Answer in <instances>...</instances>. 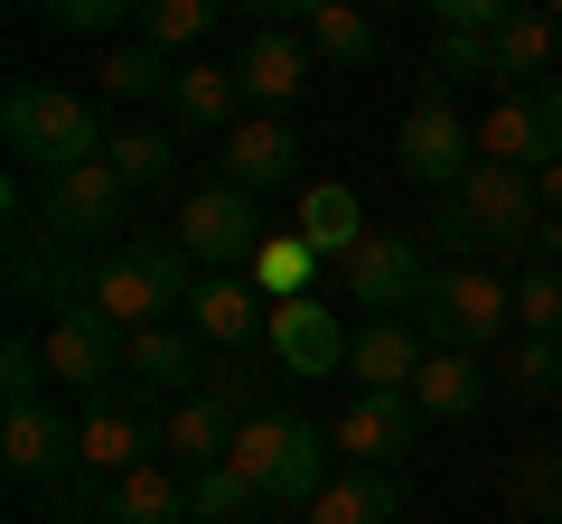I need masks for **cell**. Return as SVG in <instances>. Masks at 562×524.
<instances>
[{"mask_svg": "<svg viewBox=\"0 0 562 524\" xmlns=\"http://www.w3.org/2000/svg\"><path fill=\"white\" fill-rule=\"evenodd\" d=\"M198 282L206 272L188 262L179 235H122L113 253H103V272H94V309L122 338H140V328H169V309H188Z\"/></svg>", "mask_w": 562, "mask_h": 524, "instance_id": "obj_1", "label": "cell"}, {"mask_svg": "<svg viewBox=\"0 0 562 524\" xmlns=\"http://www.w3.org/2000/svg\"><path fill=\"white\" fill-rule=\"evenodd\" d=\"M0 141H10V160H20V169L66 179V169L103 160V141H113V132H103L94 103L66 94V84H10V94H0Z\"/></svg>", "mask_w": 562, "mask_h": 524, "instance_id": "obj_2", "label": "cell"}, {"mask_svg": "<svg viewBox=\"0 0 562 524\" xmlns=\"http://www.w3.org/2000/svg\"><path fill=\"white\" fill-rule=\"evenodd\" d=\"M235 468L262 505H319L328 497V431H310L301 412H272V422H244L235 431Z\"/></svg>", "mask_w": 562, "mask_h": 524, "instance_id": "obj_3", "label": "cell"}, {"mask_svg": "<svg viewBox=\"0 0 562 524\" xmlns=\"http://www.w3.org/2000/svg\"><path fill=\"white\" fill-rule=\"evenodd\" d=\"M506 319H516V291L497 282V272H479V262H450V272H431V291H422L413 328L431 346H460V356H479L487 338H506Z\"/></svg>", "mask_w": 562, "mask_h": 524, "instance_id": "obj_4", "label": "cell"}, {"mask_svg": "<svg viewBox=\"0 0 562 524\" xmlns=\"http://www.w3.org/2000/svg\"><path fill=\"white\" fill-rule=\"evenodd\" d=\"M179 243H188L198 272H254V253L272 235H262L254 197H244L235 179H206V187H188V197H179Z\"/></svg>", "mask_w": 562, "mask_h": 524, "instance_id": "obj_5", "label": "cell"}, {"mask_svg": "<svg viewBox=\"0 0 562 524\" xmlns=\"http://www.w3.org/2000/svg\"><path fill=\"white\" fill-rule=\"evenodd\" d=\"M479 160L497 169H525V179H543V169L562 160V84H525V94H497V113L479 122Z\"/></svg>", "mask_w": 562, "mask_h": 524, "instance_id": "obj_6", "label": "cell"}, {"mask_svg": "<svg viewBox=\"0 0 562 524\" xmlns=\"http://www.w3.org/2000/svg\"><path fill=\"white\" fill-rule=\"evenodd\" d=\"M169 449V422H150V384H103L85 412V468L94 478H132Z\"/></svg>", "mask_w": 562, "mask_h": 524, "instance_id": "obj_7", "label": "cell"}, {"mask_svg": "<svg viewBox=\"0 0 562 524\" xmlns=\"http://www.w3.org/2000/svg\"><path fill=\"white\" fill-rule=\"evenodd\" d=\"M338 291L366 309V319H413L422 291H431V262H422L413 235H366L357 253L338 262Z\"/></svg>", "mask_w": 562, "mask_h": 524, "instance_id": "obj_8", "label": "cell"}, {"mask_svg": "<svg viewBox=\"0 0 562 524\" xmlns=\"http://www.w3.org/2000/svg\"><path fill=\"white\" fill-rule=\"evenodd\" d=\"M394 169H403L413 187H441V197H460V187H469V169H479V132H469V122L450 113L441 94H422L413 113H403Z\"/></svg>", "mask_w": 562, "mask_h": 524, "instance_id": "obj_9", "label": "cell"}, {"mask_svg": "<svg viewBox=\"0 0 562 524\" xmlns=\"http://www.w3.org/2000/svg\"><path fill=\"white\" fill-rule=\"evenodd\" d=\"M94 272L103 262H76V243H57L47 225H20L10 235V300L20 309H47V319L94 309Z\"/></svg>", "mask_w": 562, "mask_h": 524, "instance_id": "obj_10", "label": "cell"}, {"mask_svg": "<svg viewBox=\"0 0 562 524\" xmlns=\"http://www.w3.org/2000/svg\"><path fill=\"white\" fill-rule=\"evenodd\" d=\"M122 216H132V187H122L103 160H85V169H66V179L38 187V225H47L57 243H103V253H113V243H122Z\"/></svg>", "mask_w": 562, "mask_h": 524, "instance_id": "obj_11", "label": "cell"}, {"mask_svg": "<svg viewBox=\"0 0 562 524\" xmlns=\"http://www.w3.org/2000/svg\"><path fill=\"white\" fill-rule=\"evenodd\" d=\"M0 459H10L20 487H47V478H66V468H85V422H66L57 394H47V403H10L0 412Z\"/></svg>", "mask_w": 562, "mask_h": 524, "instance_id": "obj_12", "label": "cell"}, {"mask_svg": "<svg viewBox=\"0 0 562 524\" xmlns=\"http://www.w3.org/2000/svg\"><path fill=\"white\" fill-rule=\"evenodd\" d=\"M47 375L66 384V394H103V384H122V365H132V338H122L103 309H66V319H47Z\"/></svg>", "mask_w": 562, "mask_h": 524, "instance_id": "obj_13", "label": "cell"}, {"mask_svg": "<svg viewBox=\"0 0 562 524\" xmlns=\"http://www.w3.org/2000/svg\"><path fill=\"white\" fill-rule=\"evenodd\" d=\"M319 57H310V29H254V47L235 57V84L262 122H291V103L310 94Z\"/></svg>", "mask_w": 562, "mask_h": 524, "instance_id": "obj_14", "label": "cell"}, {"mask_svg": "<svg viewBox=\"0 0 562 524\" xmlns=\"http://www.w3.org/2000/svg\"><path fill=\"white\" fill-rule=\"evenodd\" d=\"M262 346H272V365L281 375H347V346H357V328L338 319L328 300H281L272 309V328H262Z\"/></svg>", "mask_w": 562, "mask_h": 524, "instance_id": "obj_15", "label": "cell"}, {"mask_svg": "<svg viewBox=\"0 0 562 524\" xmlns=\"http://www.w3.org/2000/svg\"><path fill=\"white\" fill-rule=\"evenodd\" d=\"M460 206L479 216V235L497 243V253H525V243H543V187L525 179V169L479 160V169H469V187H460Z\"/></svg>", "mask_w": 562, "mask_h": 524, "instance_id": "obj_16", "label": "cell"}, {"mask_svg": "<svg viewBox=\"0 0 562 524\" xmlns=\"http://www.w3.org/2000/svg\"><path fill=\"white\" fill-rule=\"evenodd\" d=\"M413 441H422V403L413 394H357V403L338 412L347 468H394V459H413Z\"/></svg>", "mask_w": 562, "mask_h": 524, "instance_id": "obj_17", "label": "cell"}, {"mask_svg": "<svg viewBox=\"0 0 562 524\" xmlns=\"http://www.w3.org/2000/svg\"><path fill=\"white\" fill-rule=\"evenodd\" d=\"M422 356H431V346H422L413 319H366L357 346H347V375H357V394H413Z\"/></svg>", "mask_w": 562, "mask_h": 524, "instance_id": "obj_18", "label": "cell"}, {"mask_svg": "<svg viewBox=\"0 0 562 524\" xmlns=\"http://www.w3.org/2000/svg\"><path fill=\"white\" fill-rule=\"evenodd\" d=\"M225 179L244 187V197H262V187H291L301 179V132H291V122H235V132H225Z\"/></svg>", "mask_w": 562, "mask_h": 524, "instance_id": "obj_19", "label": "cell"}, {"mask_svg": "<svg viewBox=\"0 0 562 524\" xmlns=\"http://www.w3.org/2000/svg\"><path fill=\"white\" fill-rule=\"evenodd\" d=\"M122 375L150 384V394H179V403H188V394H206V375H216V365H206V338H198V328H140Z\"/></svg>", "mask_w": 562, "mask_h": 524, "instance_id": "obj_20", "label": "cell"}, {"mask_svg": "<svg viewBox=\"0 0 562 524\" xmlns=\"http://www.w3.org/2000/svg\"><path fill=\"white\" fill-rule=\"evenodd\" d=\"M188 328H198L206 346H254L262 328H272V309H262L254 282H235V272H206V282L188 291Z\"/></svg>", "mask_w": 562, "mask_h": 524, "instance_id": "obj_21", "label": "cell"}, {"mask_svg": "<svg viewBox=\"0 0 562 524\" xmlns=\"http://www.w3.org/2000/svg\"><path fill=\"white\" fill-rule=\"evenodd\" d=\"M413 403H422V422H469V412L487 403L479 356H460V346H431V356H422V375H413Z\"/></svg>", "mask_w": 562, "mask_h": 524, "instance_id": "obj_22", "label": "cell"}, {"mask_svg": "<svg viewBox=\"0 0 562 524\" xmlns=\"http://www.w3.org/2000/svg\"><path fill=\"white\" fill-rule=\"evenodd\" d=\"M160 422H169V459H188V468H225L235 459V431H244L216 394H188V403H169Z\"/></svg>", "mask_w": 562, "mask_h": 524, "instance_id": "obj_23", "label": "cell"}, {"mask_svg": "<svg viewBox=\"0 0 562 524\" xmlns=\"http://www.w3.org/2000/svg\"><path fill=\"white\" fill-rule=\"evenodd\" d=\"M301 243L319 262H347L366 243V206H357V187H338V179H319V187H301Z\"/></svg>", "mask_w": 562, "mask_h": 524, "instance_id": "obj_24", "label": "cell"}, {"mask_svg": "<svg viewBox=\"0 0 562 524\" xmlns=\"http://www.w3.org/2000/svg\"><path fill=\"white\" fill-rule=\"evenodd\" d=\"M235 103H244V84H235V66H216V57H188L179 84H169V113H179L188 132H235Z\"/></svg>", "mask_w": 562, "mask_h": 524, "instance_id": "obj_25", "label": "cell"}, {"mask_svg": "<svg viewBox=\"0 0 562 524\" xmlns=\"http://www.w3.org/2000/svg\"><path fill=\"white\" fill-rule=\"evenodd\" d=\"M394 515H403L394 468H347V478H328V497L310 505V524H394Z\"/></svg>", "mask_w": 562, "mask_h": 524, "instance_id": "obj_26", "label": "cell"}, {"mask_svg": "<svg viewBox=\"0 0 562 524\" xmlns=\"http://www.w3.org/2000/svg\"><path fill=\"white\" fill-rule=\"evenodd\" d=\"M553 10H516V20L497 29V84L506 94H525V84H543V66H553Z\"/></svg>", "mask_w": 562, "mask_h": 524, "instance_id": "obj_27", "label": "cell"}, {"mask_svg": "<svg viewBox=\"0 0 562 524\" xmlns=\"http://www.w3.org/2000/svg\"><path fill=\"white\" fill-rule=\"evenodd\" d=\"M103 515H113V524H179L188 515V478H169V468L150 459V468H132V478H113Z\"/></svg>", "mask_w": 562, "mask_h": 524, "instance_id": "obj_28", "label": "cell"}, {"mask_svg": "<svg viewBox=\"0 0 562 524\" xmlns=\"http://www.w3.org/2000/svg\"><path fill=\"white\" fill-rule=\"evenodd\" d=\"M94 76H103V94H113V103H150V94H169V84H179V57H160L150 38H122Z\"/></svg>", "mask_w": 562, "mask_h": 524, "instance_id": "obj_29", "label": "cell"}, {"mask_svg": "<svg viewBox=\"0 0 562 524\" xmlns=\"http://www.w3.org/2000/svg\"><path fill=\"white\" fill-rule=\"evenodd\" d=\"M216 20H225V0H150V10H140V38L160 47V57H179V47L216 38Z\"/></svg>", "mask_w": 562, "mask_h": 524, "instance_id": "obj_30", "label": "cell"}, {"mask_svg": "<svg viewBox=\"0 0 562 524\" xmlns=\"http://www.w3.org/2000/svg\"><path fill=\"white\" fill-rule=\"evenodd\" d=\"M506 497H516L525 524H562V449H525V459H506Z\"/></svg>", "mask_w": 562, "mask_h": 524, "instance_id": "obj_31", "label": "cell"}, {"mask_svg": "<svg viewBox=\"0 0 562 524\" xmlns=\"http://www.w3.org/2000/svg\"><path fill=\"white\" fill-rule=\"evenodd\" d=\"M310 282H319V253H310V243L301 235H272V243H262V253H254V291H262V300H310Z\"/></svg>", "mask_w": 562, "mask_h": 524, "instance_id": "obj_32", "label": "cell"}, {"mask_svg": "<svg viewBox=\"0 0 562 524\" xmlns=\"http://www.w3.org/2000/svg\"><path fill=\"white\" fill-rule=\"evenodd\" d=\"M254 487H244V468L225 459V468H188V524H244L254 515Z\"/></svg>", "mask_w": 562, "mask_h": 524, "instance_id": "obj_33", "label": "cell"}, {"mask_svg": "<svg viewBox=\"0 0 562 524\" xmlns=\"http://www.w3.org/2000/svg\"><path fill=\"white\" fill-rule=\"evenodd\" d=\"M169 160H179V150H169V132H140V122H122L113 141H103V169H113L122 187H160Z\"/></svg>", "mask_w": 562, "mask_h": 524, "instance_id": "obj_34", "label": "cell"}, {"mask_svg": "<svg viewBox=\"0 0 562 524\" xmlns=\"http://www.w3.org/2000/svg\"><path fill=\"white\" fill-rule=\"evenodd\" d=\"M310 57L366 66V57H375V20H366V10H310Z\"/></svg>", "mask_w": 562, "mask_h": 524, "instance_id": "obj_35", "label": "cell"}, {"mask_svg": "<svg viewBox=\"0 0 562 524\" xmlns=\"http://www.w3.org/2000/svg\"><path fill=\"white\" fill-rule=\"evenodd\" d=\"M206 394H216L225 412H235V422H272V375H262V365H216V375H206Z\"/></svg>", "mask_w": 562, "mask_h": 524, "instance_id": "obj_36", "label": "cell"}, {"mask_svg": "<svg viewBox=\"0 0 562 524\" xmlns=\"http://www.w3.org/2000/svg\"><path fill=\"white\" fill-rule=\"evenodd\" d=\"M0 394L10 403H47V346L29 328H10V346H0Z\"/></svg>", "mask_w": 562, "mask_h": 524, "instance_id": "obj_37", "label": "cell"}, {"mask_svg": "<svg viewBox=\"0 0 562 524\" xmlns=\"http://www.w3.org/2000/svg\"><path fill=\"white\" fill-rule=\"evenodd\" d=\"M460 76H497V38H460V29H431V84Z\"/></svg>", "mask_w": 562, "mask_h": 524, "instance_id": "obj_38", "label": "cell"}, {"mask_svg": "<svg viewBox=\"0 0 562 524\" xmlns=\"http://www.w3.org/2000/svg\"><path fill=\"white\" fill-rule=\"evenodd\" d=\"M516 319H525V338H562V272L553 262H535L516 282Z\"/></svg>", "mask_w": 562, "mask_h": 524, "instance_id": "obj_39", "label": "cell"}, {"mask_svg": "<svg viewBox=\"0 0 562 524\" xmlns=\"http://www.w3.org/2000/svg\"><path fill=\"white\" fill-rule=\"evenodd\" d=\"M506 375H516V394H562V338H525Z\"/></svg>", "mask_w": 562, "mask_h": 524, "instance_id": "obj_40", "label": "cell"}, {"mask_svg": "<svg viewBox=\"0 0 562 524\" xmlns=\"http://www.w3.org/2000/svg\"><path fill=\"white\" fill-rule=\"evenodd\" d=\"M516 20L506 0H431V29H460V38H497Z\"/></svg>", "mask_w": 562, "mask_h": 524, "instance_id": "obj_41", "label": "cell"}, {"mask_svg": "<svg viewBox=\"0 0 562 524\" xmlns=\"http://www.w3.org/2000/svg\"><path fill=\"white\" fill-rule=\"evenodd\" d=\"M47 20H57V29H132V38H140L132 0H47Z\"/></svg>", "mask_w": 562, "mask_h": 524, "instance_id": "obj_42", "label": "cell"}, {"mask_svg": "<svg viewBox=\"0 0 562 524\" xmlns=\"http://www.w3.org/2000/svg\"><path fill=\"white\" fill-rule=\"evenodd\" d=\"M431 243H441V253H487V235H479V216H469V206L460 197H441V206H431Z\"/></svg>", "mask_w": 562, "mask_h": 524, "instance_id": "obj_43", "label": "cell"}, {"mask_svg": "<svg viewBox=\"0 0 562 524\" xmlns=\"http://www.w3.org/2000/svg\"><path fill=\"white\" fill-rule=\"evenodd\" d=\"M535 187H543V216H562V160H553V169H543V179H535Z\"/></svg>", "mask_w": 562, "mask_h": 524, "instance_id": "obj_44", "label": "cell"}, {"mask_svg": "<svg viewBox=\"0 0 562 524\" xmlns=\"http://www.w3.org/2000/svg\"><path fill=\"white\" fill-rule=\"evenodd\" d=\"M535 253H543V262L562 272V216H543V243H535Z\"/></svg>", "mask_w": 562, "mask_h": 524, "instance_id": "obj_45", "label": "cell"}]
</instances>
